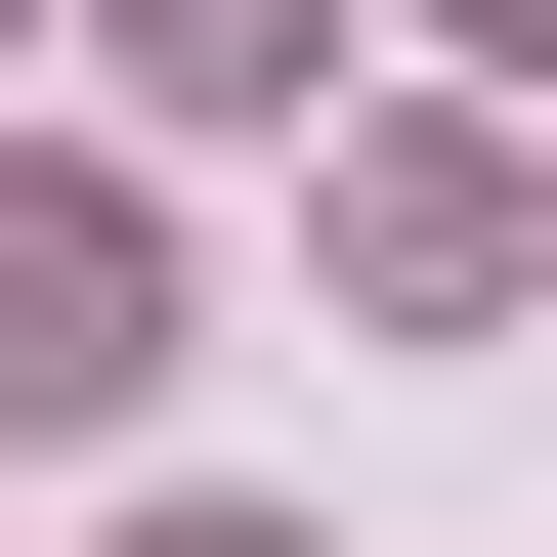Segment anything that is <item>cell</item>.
I'll list each match as a JSON object with an SVG mask.
<instances>
[{"label": "cell", "mask_w": 557, "mask_h": 557, "mask_svg": "<svg viewBox=\"0 0 557 557\" xmlns=\"http://www.w3.org/2000/svg\"><path fill=\"white\" fill-rule=\"evenodd\" d=\"M300 44H344V0H129V86H300Z\"/></svg>", "instance_id": "cell-1"}, {"label": "cell", "mask_w": 557, "mask_h": 557, "mask_svg": "<svg viewBox=\"0 0 557 557\" xmlns=\"http://www.w3.org/2000/svg\"><path fill=\"white\" fill-rule=\"evenodd\" d=\"M429 44H472V86H557V0H429Z\"/></svg>", "instance_id": "cell-2"}, {"label": "cell", "mask_w": 557, "mask_h": 557, "mask_svg": "<svg viewBox=\"0 0 557 557\" xmlns=\"http://www.w3.org/2000/svg\"><path fill=\"white\" fill-rule=\"evenodd\" d=\"M129 557H300V515H129Z\"/></svg>", "instance_id": "cell-3"}]
</instances>
